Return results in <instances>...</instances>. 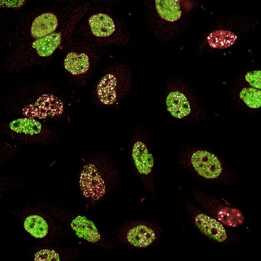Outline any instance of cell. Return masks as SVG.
Instances as JSON below:
<instances>
[{
    "mask_svg": "<svg viewBox=\"0 0 261 261\" xmlns=\"http://www.w3.org/2000/svg\"><path fill=\"white\" fill-rule=\"evenodd\" d=\"M71 226L78 237L91 242H96L100 239V235L93 222L85 216H77L71 222Z\"/></svg>",
    "mask_w": 261,
    "mask_h": 261,
    "instance_id": "obj_5",
    "label": "cell"
},
{
    "mask_svg": "<svg viewBox=\"0 0 261 261\" xmlns=\"http://www.w3.org/2000/svg\"><path fill=\"white\" fill-rule=\"evenodd\" d=\"M34 260L36 261H59L60 257L54 250L43 249L36 253Z\"/></svg>",
    "mask_w": 261,
    "mask_h": 261,
    "instance_id": "obj_20",
    "label": "cell"
},
{
    "mask_svg": "<svg viewBox=\"0 0 261 261\" xmlns=\"http://www.w3.org/2000/svg\"><path fill=\"white\" fill-rule=\"evenodd\" d=\"M116 86V79L112 74H106L100 80L97 87V92L102 103L110 105L115 102Z\"/></svg>",
    "mask_w": 261,
    "mask_h": 261,
    "instance_id": "obj_9",
    "label": "cell"
},
{
    "mask_svg": "<svg viewBox=\"0 0 261 261\" xmlns=\"http://www.w3.org/2000/svg\"><path fill=\"white\" fill-rule=\"evenodd\" d=\"M132 155L138 171L143 174H148L154 165L152 155L149 154L146 145L141 142L135 144Z\"/></svg>",
    "mask_w": 261,
    "mask_h": 261,
    "instance_id": "obj_8",
    "label": "cell"
},
{
    "mask_svg": "<svg viewBox=\"0 0 261 261\" xmlns=\"http://www.w3.org/2000/svg\"><path fill=\"white\" fill-rule=\"evenodd\" d=\"M65 68L74 75H79L86 72L89 66L88 56L84 53L71 52L64 60Z\"/></svg>",
    "mask_w": 261,
    "mask_h": 261,
    "instance_id": "obj_13",
    "label": "cell"
},
{
    "mask_svg": "<svg viewBox=\"0 0 261 261\" xmlns=\"http://www.w3.org/2000/svg\"><path fill=\"white\" fill-rule=\"evenodd\" d=\"M79 184L83 195L94 200L100 199L105 194V184L95 166L85 165L81 173Z\"/></svg>",
    "mask_w": 261,
    "mask_h": 261,
    "instance_id": "obj_2",
    "label": "cell"
},
{
    "mask_svg": "<svg viewBox=\"0 0 261 261\" xmlns=\"http://www.w3.org/2000/svg\"><path fill=\"white\" fill-rule=\"evenodd\" d=\"M9 126L15 132L30 135L39 134L42 129L40 122L35 118L27 117L13 120Z\"/></svg>",
    "mask_w": 261,
    "mask_h": 261,
    "instance_id": "obj_16",
    "label": "cell"
},
{
    "mask_svg": "<svg viewBox=\"0 0 261 261\" xmlns=\"http://www.w3.org/2000/svg\"><path fill=\"white\" fill-rule=\"evenodd\" d=\"M156 238L154 232L150 228L139 225L130 229L127 233V239L132 245L144 247L150 245Z\"/></svg>",
    "mask_w": 261,
    "mask_h": 261,
    "instance_id": "obj_11",
    "label": "cell"
},
{
    "mask_svg": "<svg viewBox=\"0 0 261 261\" xmlns=\"http://www.w3.org/2000/svg\"><path fill=\"white\" fill-rule=\"evenodd\" d=\"M245 79L252 86L260 89L261 72L260 70L247 73L245 75Z\"/></svg>",
    "mask_w": 261,
    "mask_h": 261,
    "instance_id": "obj_21",
    "label": "cell"
},
{
    "mask_svg": "<svg viewBox=\"0 0 261 261\" xmlns=\"http://www.w3.org/2000/svg\"><path fill=\"white\" fill-rule=\"evenodd\" d=\"M25 1H1V7L13 8L22 6L25 3Z\"/></svg>",
    "mask_w": 261,
    "mask_h": 261,
    "instance_id": "obj_22",
    "label": "cell"
},
{
    "mask_svg": "<svg viewBox=\"0 0 261 261\" xmlns=\"http://www.w3.org/2000/svg\"><path fill=\"white\" fill-rule=\"evenodd\" d=\"M60 42V33H54L35 40L32 46L39 56L46 57L53 54Z\"/></svg>",
    "mask_w": 261,
    "mask_h": 261,
    "instance_id": "obj_12",
    "label": "cell"
},
{
    "mask_svg": "<svg viewBox=\"0 0 261 261\" xmlns=\"http://www.w3.org/2000/svg\"><path fill=\"white\" fill-rule=\"evenodd\" d=\"M25 229L36 238H43L48 231V226L43 218L37 215H30L24 221Z\"/></svg>",
    "mask_w": 261,
    "mask_h": 261,
    "instance_id": "obj_17",
    "label": "cell"
},
{
    "mask_svg": "<svg viewBox=\"0 0 261 261\" xmlns=\"http://www.w3.org/2000/svg\"><path fill=\"white\" fill-rule=\"evenodd\" d=\"M237 36L228 30H219L212 32L207 37L210 47L217 49H226L235 43Z\"/></svg>",
    "mask_w": 261,
    "mask_h": 261,
    "instance_id": "obj_15",
    "label": "cell"
},
{
    "mask_svg": "<svg viewBox=\"0 0 261 261\" xmlns=\"http://www.w3.org/2000/svg\"><path fill=\"white\" fill-rule=\"evenodd\" d=\"M157 12L163 19L174 22L181 15L179 2L177 0H156Z\"/></svg>",
    "mask_w": 261,
    "mask_h": 261,
    "instance_id": "obj_14",
    "label": "cell"
},
{
    "mask_svg": "<svg viewBox=\"0 0 261 261\" xmlns=\"http://www.w3.org/2000/svg\"><path fill=\"white\" fill-rule=\"evenodd\" d=\"M168 110L175 117L182 118L189 114L190 105L186 96L179 91L170 92L166 99Z\"/></svg>",
    "mask_w": 261,
    "mask_h": 261,
    "instance_id": "obj_7",
    "label": "cell"
},
{
    "mask_svg": "<svg viewBox=\"0 0 261 261\" xmlns=\"http://www.w3.org/2000/svg\"><path fill=\"white\" fill-rule=\"evenodd\" d=\"M91 31L97 37H107L115 30V26L112 19L108 15L99 13L92 16L89 20Z\"/></svg>",
    "mask_w": 261,
    "mask_h": 261,
    "instance_id": "obj_10",
    "label": "cell"
},
{
    "mask_svg": "<svg viewBox=\"0 0 261 261\" xmlns=\"http://www.w3.org/2000/svg\"><path fill=\"white\" fill-rule=\"evenodd\" d=\"M58 25V20L55 15L47 13L37 17L33 21L31 35L34 38H40L53 32Z\"/></svg>",
    "mask_w": 261,
    "mask_h": 261,
    "instance_id": "obj_6",
    "label": "cell"
},
{
    "mask_svg": "<svg viewBox=\"0 0 261 261\" xmlns=\"http://www.w3.org/2000/svg\"><path fill=\"white\" fill-rule=\"evenodd\" d=\"M62 101L53 94H43L34 103L22 109L24 116L32 118L45 119L58 116L63 113Z\"/></svg>",
    "mask_w": 261,
    "mask_h": 261,
    "instance_id": "obj_1",
    "label": "cell"
},
{
    "mask_svg": "<svg viewBox=\"0 0 261 261\" xmlns=\"http://www.w3.org/2000/svg\"><path fill=\"white\" fill-rule=\"evenodd\" d=\"M195 222L200 231L210 238L219 242L226 239L227 235L224 228L215 219L200 214L195 217Z\"/></svg>",
    "mask_w": 261,
    "mask_h": 261,
    "instance_id": "obj_4",
    "label": "cell"
},
{
    "mask_svg": "<svg viewBox=\"0 0 261 261\" xmlns=\"http://www.w3.org/2000/svg\"><path fill=\"white\" fill-rule=\"evenodd\" d=\"M217 218L224 224L231 227H236L243 223L244 217L237 209L223 207L217 213Z\"/></svg>",
    "mask_w": 261,
    "mask_h": 261,
    "instance_id": "obj_18",
    "label": "cell"
},
{
    "mask_svg": "<svg viewBox=\"0 0 261 261\" xmlns=\"http://www.w3.org/2000/svg\"><path fill=\"white\" fill-rule=\"evenodd\" d=\"M239 95L249 107L257 108L260 106V90L251 87L244 88L240 91Z\"/></svg>",
    "mask_w": 261,
    "mask_h": 261,
    "instance_id": "obj_19",
    "label": "cell"
},
{
    "mask_svg": "<svg viewBox=\"0 0 261 261\" xmlns=\"http://www.w3.org/2000/svg\"><path fill=\"white\" fill-rule=\"evenodd\" d=\"M191 163L196 172L205 178H215L221 173V165L218 159L207 151H198L194 153Z\"/></svg>",
    "mask_w": 261,
    "mask_h": 261,
    "instance_id": "obj_3",
    "label": "cell"
}]
</instances>
